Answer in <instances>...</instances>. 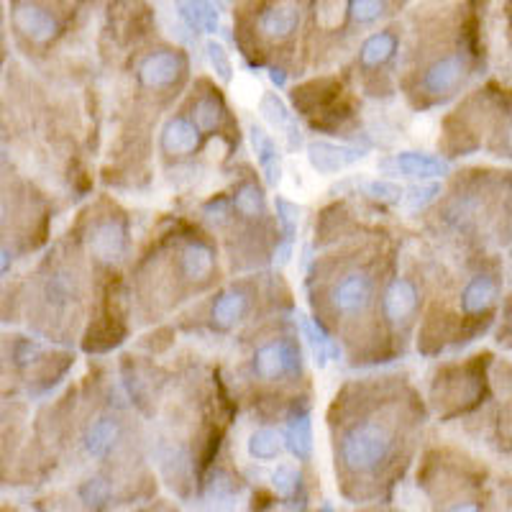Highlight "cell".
Here are the masks:
<instances>
[{
	"label": "cell",
	"mask_w": 512,
	"mask_h": 512,
	"mask_svg": "<svg viewBox=\"0 0 512 512\" xmlns=\"http://www.w3.org/2000/svg\"><path fill=\"white\" fill-rule=\"evenodd\" d=\"M395 446V428L384 415L369 413L354 420L338 443V459L351 474L374 472Z\"/></svg>",
	"instance_id": "6da1fadb"
},
{
	"label": "cell",
	"mask_w": 512,
	"mask_h": 512,
	"mask_svg": "<svg viewBox=\"0 0 512 512\" xmlns=\"http://www.w3.org/2000/svg\"><path fill=\"white\" fill-rule=\"evenodd\" d=\"M377 297V277L367 267H351L331 285L328 303L336 318L356 320L372 308Z\"/></svg>",
	"instance_id": "7a4b0ae2"
},
{
	"label": "cell",
	"mask_w": 512,
	"mask_h": 512,
	"mask_svg": "<svg viewBox=\"0 0 512 512\" xmlns=\"http://www.w3.org/2000/svg\"><path fill=\"white\" fill-rule=\"evenodd\" d=\"M300 364H303V354L295 338L290 336L269 338L256 346L251 356V372L259 382H285L300 372Z\"/></svg>",
	"instance_id": "3957f363"
},
{
	"label": "cell",
	"mask_w": 512,
	"mask_h": 512,
	"mask_svg": "<svg viewBox=\"0 0 512 512\" xmlns=\"http://www.w3.org/2000/svg\"><path fill=\"white\" fill-rule=\"evenodd\" d=\"M466 77H469V59H466V54H441L423 70L420 93L431 100H446L464 88Z\"/></svg>",
	"instance_id": "277c9868"
},
{
	"label": "cell",
	"mask_w": 512,
	"mask_h": 512,
	"mask_svg": "<svg viewBox=\"0 0 512 512\" xmlns=\"http://www.w3.org/2000/svg\"><path fill=\"white\" fill-rule=\"evenodd\" d=\"M187 64L185 57L175 49H157V52H149L136 67V80L144 90H152V93H162V90L175 88L180 77L185 75Z\"/></svg>",
	"instance_id": "5b68a950"
},
{
	"label": "cell",
	"mask_w": 512,
	"mask_h": 512,
	"mask_svg": "<svg viewBox=\"0 0 512 512\" xmlns=\"http://www.w3.org/2000/svg\"><path fill=\"white\" fill-rule=\"evenodd\" d=\"M88 249L98 262H118L128 251V223L121 216H103L90 226Z\"/></svg>",
	"instance_id": "8992f818"
},
{
	"label": "cell",
	"mask_w": 512,
	"mask_h": 512,
	"mask_svg": "<svg viewBox=\"0 0 512 512\" xmlns=\"http://www.w3.org/2000/svg\"><path fill=\"white\" fill-rule=\"evenodd\" d=\"M420 305V290L410 277H395L382 290V318L395 328L413 323Z\"/></svg>",
	"instance_id": "52a82bcc"
},
{
	"label": "cell",
	"mask_w": 512,
	"mask_h": 512,
	"mask_svg": "<svg viewBox=\"0 0 512 512\" xmlns=\"http://www.w3.org/2000/svg\"><path fill=\"white\" fill-rule=\"evenodd\" d=\"M500 277L495 272H477L466 280L459 295V305L469 318H489L500 303Z\"/></svg>",
	"instance_id": "ba28073f"
},
{
	"label": "cell",
	"mask_w": 512,
	"mask_h": 512,
	"mask_svg": "<svg viewBox=\"0 0 512 512\" xmlns=\"http://www.w3.org/2000/svg\"><path fill=\"white\" fill-rule=\"evenodd\" d=\"M384 175L390 177H410V180H436L448 172V164L441 157L423 152H400L379 159L377 164Z\"/></svg>",
	"instance_id": "9c48e42d"
},
{
	"label": "cell",
	"mask_w": 512,
	"mask_h": 512,
	"mask_svg": "<svg viewBox=\"0 0 512 512\" xmlns=\"http://www.w3.org/2000/svg\"><path fill=\"white\" fill-rule=\"evenodd\" d=\"M177 269H180L185 282L208 285L213 280V274H216V251L203 239L185 241L180 254H177Z\"/></svg>",
	"instance_id": "30bf717a"
},
{
	"label": "cell",
	"mask_w": 512,
	"mask_h": 512,
	"mask_svg": "<svg viewBox=\"0 0 512 512\" xmlns=\"http://www.w3.org/2000/svg\"><path fill=\"white\" fill-rule=\"evenodd\" d=\"M13 26H16L18 34H24L34 44H47L59 31L54 13H49V8L39 6L34 0L16 3V8H13Z\"/></svg>",
	"instance_id": "8fae6325"
},
{
	"label": "cell",
	"mask_w": 512,
	"mask_h": 512,
	"mask_svg": "<svg viewBox=\"0 0 512 512\" xmlns=\"http://www.w3.org/2000/svg\"><path fill=\"white\" fill-rule=\"evenodd\" d=\"M203 131L190 116H172L162 128L159 136V146L167 157H190L200 149V139Z\"/></svg>",
	"instance_id": "7c38bea8"
},
{
	"label": "cell",
	"mask_w": 512,
	"mask_h": 512,
	"mask_svg": "<svg viewBox=\"0 0 512 512\" xmlns=\"http://www.w3.org/2000/svg\"><path fill=\"white\" fill-rule=\"evenodd\" d=\"M364 157V149L349 144H333V141H313L308 146L310 167L320 175H336L341 169L351 167Z\"/></svg>",
	"instance_id": "4fadbf2b"
},
{
	"label": "cell",
	"mask_w": 512,
	"mask_h": 512,
	"mask_svg": "<svg viewBox=\"0 0 512 512\" xmlns=\"http://www.w3.org/2000/svg\"><path fill=\"white\" fill-rule=\"evenodd\" d=\"M249 305V292L244 287H228V290L218 292L213 305H210V323L218 331H231L246 318Z\"/></svg>",
	"instance_id": "5bb4252c"
},
{
	"label": "cell",
	"mask_w": 512,
	"mask_h": 512,
	"mask_svg": "<svg viewBox=\"0 0 512 512\" xmlns=\"http://www.w3.org/2000/svg\"><path fill=\"white\" fill-rule=\"evenodd\" d=\"M300 26V6L295 0H280L259 16V31L272 41H287Z\"/></svg>",
	"instance_id": "9a60e30c"
},
{
	"label": "cell",
	"mask_w": 512,
	"mask_h": 512,
	"mask_svg": "<svg viewBox=\"0 0 512 512\" xmlns=\"http://www.w3.org/2000/svg\"><path fill=\"white\" fill-rule=\"evenodd\" d=\"M118 438H121V423L113 415H100L93 423L88 425L85 431V451H88L90 459H105L116 448Z\"/></svg>",
	"instance_id": "2e32d148"
},
{
	"label": "cell",
	"mask_w": 512,
	"mask_h": 512,
	"mask_svg": "<svg viewBox=\"0 0 512 512\" xmlns=\"http://www.w3.org/2000/svg\"><path fill=\"white\" fill-rule=\"evenodd\" d=\"M175 6L187 29L200 31V34H216L221 29L216 3H210V0H175Z\"/></svg>",
	"instance_id": "e0dca14e"
},
{
	"label": "cell",
	"mask_w": 512,
	"mask_h": 512,
	"mask_svg": "<svg viewBox=\"0 0 512 512\" xmlns=\"http://www.w3.org/2000/svg\"><path fill=\"white\" fill-rule=\"evenodd\" d=\"M397 44H400V36L392 29L374 31L359 49V64L364 70H379L384 64L390 62L397 52Z\"/></svg>",
	"instance_id": "ac0fdd59"
},
{
	"label": "cell",
	"mask_w": 512,
	"mask_h": 512,
	"mask_svg": "<svg viewBox=\"0 0 512 512\" xmlns=\"http://www.w3.org/2000/svg\"><path fill=\"white\" fill-rule=\"evenodd\" d=\"M249 136L251 146H254L256 152V159H259V167L264 169L269 185L280 182V149H277L272 136H269L262 126H251Z\"/></svg>",
	"instance_id": "d6986e66"
},
{
	"label": "cell",
	"mask_w": 512,
	"mask_h": 512,
	"mask_svg": "<svg viewBox=\"0 0 512 512\" xmlns=\"http://www.w3.org/2000/svg\"><path fill=\"white\" fill-rule=\"evenodd\" d=\"M259 111L264 113V118H267L269 123H272L277 131H282V136H285L287 141H290V146L295 149L297 144H300V131H297L295 126V116H292L290 111H287V105L282 103L280 98L274 93H267L262 98V103H259Z\"/></svg>",
	"instance_id": "ffe728a7"
},
{
	"label": "cell",
	"mask_w": 512,
	"mask_h": 512,
	"mask_svg": "<svg viewBox=\"0 0 512 512\" xmlns=\"http://www.w3.org/2000/svg\"><path fill=\"white\" fill-rule=\"evenodd\" d=\"M285 446L290 448L292 454L300 461L310 459V451H313V425H310L308 413H295L287 420Z\"/></svg>",
	"instance_id": "44dd1931"
},
{
	"label": "cell",
	"mask_w": 512,
	"mask_h": 512,
	"mask_svg": "<svg viewBox=\"0 0 512 512\" xmlns=\"http://www.w3.org/2000/svg\"><path fill=\"white\" fill-rule=\"evenodd\" d=\"M223 116H226V108H223L221 98L213 93H205L195 100L192 105V121L198 123L203 134H213L218 131L223 123Z\"/></svg>",
	"instance_id": "7402d4cb"
},
{
	"label": "cell",
	"mask_w": 512,
	"mask_h": 512,
	"mask_svg": "<svg viewBox=\"0 0 512 512\" xmlns=\"http://www.w3.org/2000/svg\"><path fill=\"white\" fill-rule=\"evenodd\" d=\"M249 456L256 461H274L282 454L285 446V433H277L274 428H259L249 436Z\"/></svg>",
	"instance_id": "603a6c76"
},
{
	"label": "cell",
	"mask_w": 512,
	"mask_h": 512,
	"mask_svg": "<svg viewBox=\"0 0 512 512\" xmlns=\"http://www.w3.org/2000/svg\"><path fill=\"white\" fill-rule=\"evenodd\" d=\"M231 205L236 208V213L244 218H259L264 216V192L262 187H256L254 182H241L233 192Z\"/></svg>",
	"instance_id": "cb8c5ba5"
},
{
	"label": "cell",
	"mask_w": 512,
	"mask_h": 512,
	"mask_svg": "<svg viewBox=\"0 0 512 512\" xmlns=\"http://www.w3.org/2000/svg\"><path fill=\"white\" fill-rule=\"evenodd\" d=\"M300 326H303V333H305V338H308V344H310V349H313L318 364H326L328 359H333V356H336V346H333V341L326 336V333L320 331V326H315L313 320L303 318L300 320Z\"/></svg>",
	"instance_id": "d4e9b609"
},
{
	"label": "cell",
	"mask_w": 512,
	"mask_h": 512,
	"mask_svg": "<svg viewBox=\"0 0 512 512\" xmlns=\"http://www.w3.org/2000/svg\"><path fill=\"white\" fill-rule=\"evenodd\" d=\"M387 11V0H349V16L354 24L369 26Z\"/></svg>",
	"instance_id": "484cf974"
},
{
	"label": "cell",
	"mask_w": 512,
	"mask_h": 512,
	"mask_svg": "<svg viewBox=\"0 0 512 512\" xmlns=\"http://www.w3.org/2000/svg\"><path fill=\"white\" fill-rule=\"evenodd\" d=\"M272 487L274 492L282 497V500H290L295 497L297 487H300V474L292 464H280L277 469L272 472Z\"/></svg>",
	"instance_id": "4316f807"
},
{
	"label": "cell",
	"mask_w": 512,
	"mask_h": 512,
	"mask_svg": "<svg viewBox=\"0 0 512 512\" xmlns=\"http://www.w3.org/2000/svg\"><path fill=\"white\" fill-rule=\"evenodd\" d=\"M364 195L379 200V203H397V200L405 198V190L390 180H369L364 182Z\"/></svg>",
	"instance_id": "83f0119b"
},
{
	"label": "cell",
	"mask_w": 512,
	"mask_h": 512,
	"mask_svg": "<svg viewBox=\"0 0 512 512\" xmlns=\"http://www.w3.org/2000/svg\"><path fill=\"white\" fill-rule=\"evenodd\" d=\"M205 54H208V62L210 67H213V72H216L223 82L231 80L233 64H231V57H228V52L223 49V44H218V41H208V44H205Z\"/></svg>",
	"instance_id": "f1b7e54d"
},
{
	"label": "cell",
	"mask_w": 512,
	"mask_h": 512,
	"mask_svg": "<svg viewBox=\"0 0 512 512\" xmlns=\"http://www.w3.org/2000/svg\"><path fill=\"white\" fill-rule=\"evenodd\" d=\"M80 497H82V502L90 507L105 505V502H108V497H111V484L105 482L103 477L88 479V482L80 487Z\"/></svg>",
	"instance_id": "f546056e"
},
{
	"label": "cell",
	"mask_w": 512,
	"mask_h": 512,
	"mask_svg": "<svg viewBox=\"0 0 512 512\" xmlns=\"http://www.w3.org/2000/svg\"><path fill=\"white\" fill-rule=\"evenodd\" d=\"M277 221H280L282 233H285V241H290L292 244V236H295L297 231V221H300V208L292 205L290 200L280 198L277 200Z\"/></svg>",
	"instance_id": "4dcf8cb0"
},
{
	"label": "cell",
	"mask_w": 512,
	"mask_h": 512,
	"mask_svg": "<svg viewBox=\"0 0 512 512\" xmlns=\"http://www.w3.org/2000/svg\"><path fill=\"white\" fill-rule=\"evenodd\" d=\"M438 195H441V185H438V182H423V185L413 187V190L405 195V200H408L410 210H423L425 205L433 203Z\"/></svg>",
	"instance_id": "1f68e13d"
},
{
	"label": "cell",
	"mask_w": 512,
	"mask_h": 512,
	"mask_svg": "<svg viewBox=\"0 0 512 512\" xmlns=\"http://www.w3.org/2000/svg\"><path fill=\"white\" fill-rule=\"evenodd\" d=\"M443 512H482V507H479V502L466 500V502H456V505L446 507Z\"/></svg>",
	"instance_id": "d6a6232c"
},
{
	"label": "cell",
	"mask_w": 512,
	"mask_h": 512,
	"mask_svg": "<svg viewBox=\"0 0 512 512\" xmlns=\"http://www.w3.org/2000/svg\"><path fill=\"white\" fill-rule=\"evenodd\" d=\"M505 152L512 157V118H510V123H507V128H505Z\"/></svg>",
	"instance_id": "836d02e7"
},
{
	"label": "cell",
	"mask_w": 512,
	"mask_h": 512,
	"mask_svg": "<svg viewBox=\"0 0 512 512\" xmlns=\"http://www.w3.org/2000/svg\"><path fill=\"white\" fill-rule=\"evenodd\" d=\"M505 333L512 338V300L505 310Z\"/></svg>",
	"instance_id": "e575fe53"
},
{
	"label": "cell",
	"mask_w": 512,
	"mask_h": 512,
	"mask_svg": "<svg viewBox=\"0 0 512 512\" xmlns=\"http://www.w3.org/2000/svg\"><path fill=\"white\" fill-rule=\"evenodd\" d=\"M323 512H333V510H331V507H328V505H326V507H323Z\"/></svg>",
	"instance_id": "d590c367"
}]
</instances>
